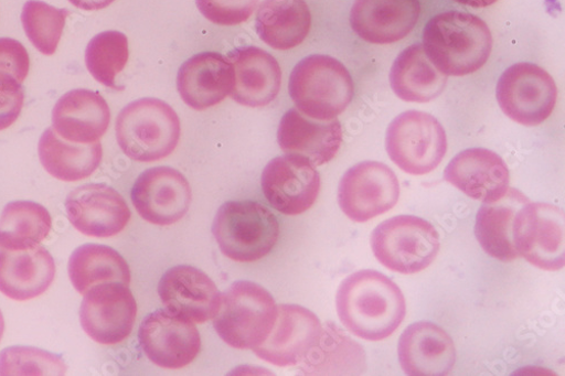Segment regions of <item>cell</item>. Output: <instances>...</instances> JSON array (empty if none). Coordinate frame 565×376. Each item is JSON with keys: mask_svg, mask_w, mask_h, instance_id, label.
Returning <instances> with one entry per match:
<instances>
[{"mask_svg": "<svg viewBox=\"0 0 565 376\" xmlns=\"http://www.w3.org/2000/svg\"><path fill=\"white\" fill-rule=\"evenodd\" d=\"M337 308L348 331L369 342L391 337L406 315L401 289L375 270H361L345 278L338 291Z\"/></svg>", "mask_w": 565, "mask_h": 376, "instance_id": "obj_1", "label": "cell"}, {"mask_svg": "<svg viewBox=\"0 0 565 376\" xmlns=\"http://www.w3.org/2000/svg\"><path fill=\"white\" fill-rule=\"evenodd\" d=\"M493 37L477 15L446 12L431 19L423 31V50L446 76H466L481 69L490 58Z\"/></svg>", "mask_w": 565, "mask_h": 376, "instance_id": "obj_2", "label": "cell"}, {"mask_svg": "<svg viewBox=\"0 0 565 376\" xmlns=\"http://www.w3.org/2000/svg\"><path fill=\"white\" fill-rule=\"evenodd\" d=\"M289 92L302 115L318 121H331L351 104L354 84L341 62L331 56L312 55L294 68Z\"/></svg>", "mask_w": 565, "mask_h": 376, "instance_id": "obj_3", "label": "cell"}, {"mask_svg": "<svg viewBox=\"0 0 565 376\" xmlns=\"http://www.w3.org/2000/svg\"><path fill=\"white\" fill-rule=\"evenodd\" d=\"M117 142L134 161L152 163L171 155L181 136L177 112L158 99L129 104L116 121Z\"/></svg>", "mask_w": 565, "mask_h": 376, "instance_id": "obj_4", "label": "cell"}, {"mask_svg": "<svg viewBox=\"0 0 565 376\" xmlns=\"http://www.w3.org/2000/svg\"><path fill=\"white\" fill-rule=\"evenodd\" d=\"M271 294L252 281H237L221 296L213 318L217 335L231 347L255 350L269 336L277 316Z\"/></svg>", "mask_w": 565, "mask_h": 376, "instance_id": "obj_5", "label": "cell"}, {"mask_svg": "<svg viewBox=\"0 0 565 376\" xmlns=\"http://www.w3.org/2000/svg\"><path fill=\"white\" fill-rule=\"evenodd\" d=\"M213 234L225 257L237 262H255L268 256L276 246L279 224L259 203L227 202L215 216Z\"/></svg>", "mask_w": 565, "mask_h": 376, "instance_id": "obj_6", "label": "cell"}, {"mask_svg": "<svg viewBox=\"0 0 565 376\" xmlns=\"http://www.w3.org/2000/svg\"><path fill=\"white\" fill-rule=\"evenodd\" d=\"M372 251L392 271L416 273L427 269L440 249L439 233L426 219L396 216L376 226L371 235Z\"/></svg>", "mask_w": 565, "mask_h": 376, "instance_id": "obj_7", "label": "cell"}, {"mask_svg": "<svg viewBox=\"0 0 565 376\" xmlns=\"http://www.w3.org/2000/svg\"><path fill=\"white\" fill-rule=\"evenodd\" d=\"M447 148L443 125L426 112H404L387 129L386 149L391 160L412 175L435 171L443 162Z\"/></svg>", "mask_w": 565, "mask_h": 376, "instance_id": "obj_8", "label": "cell"}, {"mask_svg": "<svg viewBox=\"0 0 565 376\" xmlns=\"http://www.w3.org/2000/svg\"><path fill=\"white\" fill-rule=\"evenodd\" d=\"M497 99L511 120L535 127L552 115L557 87L546 71L535 64L521 63L502 74L497 85Z\"/></svg>", "mask_w": 565, "mask_h": 376, "instance_id": "obj_9", "label": "cell"}, {"mask_svg": "<svg viewBox=\"0 0 565 376\" xmlns=\"http://www.w3.org/2000/svg\"><path fill=\"white\" fill-rule=\"evenodd\" d=\"M564 213L545 204H525L516 212L513 222V245L518 256L546 271L564 267Z\"/></svg>", "mask_w": 565, "mask_h": 376, "instance_id": "obj_10", "label": "cell"}, {"mask_svg": "<svg viewBox=\"0 0 565 376\" xmlns=\"http://www.w3.org/2000/svg\"><path fill=\"white\" fill-rule=\"evenodd\" d=\"M401 186L395 172L381 162H362L343 175L339 204L343 213L358 223L367 222L393 210Z\"/></svg>", "mask_w": 565, "mask_h": 376, "instance_id": "obj_11", "label": "cell"}, {"mask_svg": "<svg viewBox=\"0 0 565 376\" xmlns=\"http://www.w3.org/2000/svg\"><path fill=\"white\" fill-rule=\"evenodd\" d=\"M137 303L128 286L105 283L84 294L79 320L89 339L102 345H117L129 337Z\"/></svg>", "mask_w": 565, "mask_h": 376, "instance_id": "obj_12", "label": "cell"}, {"mask_svg": "<svg viewBox=\"0 0 565 376\" xmlns=\"http://www.w3.org/2000/svg\"><path fill=\"white\" fill-rule=\"evenodd\" d=\"M141 350L156 365L180 369L195 361L202 341L193 321L168 310L149 314L139 327Z\"/></svg>", "mask_w": 565, "mask_h": 376, "instance_id": "obj_13", "label": "cell"}, {"mask_svg": "<svg viewBox=\"0 0 565 376\" xmlns=\"http://www.w3.org/2000/svg\"><path fill=\"white\" fill-rule=\"evenodd\" d=\"M131 202L141 218L158 226H169L190 211L192 190L181 172L158 166L137 178L131 190Z\"/></svg>", "mask_w": 565, "mask_h": 376, "instance_id": "obj_14", "label": "cell"}, {"mask_svg": "<svg viewBox=\"0 0 565 376\" xmlns=\"http://www.w3.org/2000/svg\"><path fill=\"white\" fill-rule=\"evenodd\" d=\"M262 190L273 208L297 216L315 205L320 192V175L308 160L287 154L266 165Z\"/></svg>", "mask_w": 565, "mask_h": 376, "instance_id": "obj_15", "label": "cell"}, {"mask_svg": "<svg viewBox=\"0 0 565 376\" xmlns=\"http://www.w3.org/2000/svg\"><path fill=\"white\" fill-rule=\"evenodd\" d=\"M73 226L92 238H113L128 224L130 210L122 196L107 184L88 183L76 187L66 200Z\"/></svg>", "mask_w": 565, "mask_h": 376, "instance_id": "obj_16", "label": "cell"}, {"mask_svg": "<svg viewBox=\"0 0 565 376\" xmlns=\"http://www.w3.org/2000/svg\"><path fill=\"white\" fill-rule=\"evenodd\" d=\"M321 332L322 325L311 311L298 305H280L269 336L254 352L276 366L298 365L318 343Z\"/></svg>", "mask_w": 565, "mask_h": 376, "instance_id": "obj_17", "label": "cell"}, {"mask_svg": "<svg viewBox=\"0 0 565 376\" xmlns=\"http://www.w3.org/2000/svg\"><path fill=\"white\" fill-rule=\"evenodd\" d=\"M159 296L168 311L196 323L213 319L221 303L214 281L192 266L169 269L160 280Z\"/></svg>", "mask_w": 565, "mask_h": 376, "instance_id": "obj_18", "label": "cell"}, {"mask_svg": "<svg viewBox=\"0 0 565 376\" xmlns=\"http://www.w3.org/2000/svg\"><path fill=\"white\" fill-rule=\"evenodd\" d=\"M277 140L282 152L303 158L316 168L337 157L343 142V130L338 119L318 121L295 108L281 117Z\"/></svg>", "mask_w": 565, "mask_h": 376, "instance_id": "obj_19", "label": "cell"}, {"mask_svg": "<svg viewBox=\"0 0 565 376\" xmlns=\"http://www.w3.org/2000/svg\"><path fill=\"white\" fill-rule=\"evenodd\" d=\"M445 179L466 196L489 204L507 195L510 173L497 153L487 149H469L451 160Z\"/></svg>", "mask_w": 565, "mask_h": 376, "instance_id": "obj_20", "label": "cell"}, {"mask_svg": "<svg viewBox=\"0 0 565 376\" xmlns=\"http://www.w3.org/2000/svg\"><path fill=\"white\" fill-rule=\"evenodd\" d=\"M234 82L231 98L242 106L262 108L278 96L281 69L278 62L257 46H242L228 54Z\"/></svg>", "mask_w": 565, "mask_h": 376, "instance_id": "obj_21", "label": "cell"}, {"mask_svg": "<svg viewBox=\"0 0 565 376\" xmlns=\"http://www.w3.org/2000/svg\"><path fill=\"white\" fill-rule=\"evenodd\" d=\"M402 368L412 376H445L451 373L456 350L439 325L419 321L405 329L398 343Z\"/></svg>", "mask_w": 565, "mask_h": 376, "instance_id": "obj_22", "label": "cell"}, {"mask_svg": "<svg viewBox=\"0 0 565 376\" xmlns=\"http://www.w3.org/2000/svg\"><path fill=\"white\" fill-rule=\"evenodd\" d=\"M419 14L418 0H355L351 26L369 43L390 44L406 37Z\"/></svg>", "mask_w": 565, "mask_h": 376, "instance_id": "obj_23", "label": "cell"}, {"mask_svg": "<svg viewBox=\"0 0 565 376\" xmlns=\"http://www.w3.org/2000/svg\"><path fill=\"white\" fill-rule=\"evenodd\" d=\"M233 82V68L228 60L216 53H202L182 64L177 87L188 107L204 111L230 96Z\"/></svg>", "mask_w": 565, "mask_h": 376, "instance_id": "obj_24", "label": "cell"}, {"mask_svg": "<svg viewBox=\"0 0 565 376\" xmlns=\"http://www.w3.org/2000/svg\"><path fill=\"white\" fill-rule=\"evenodd\" d=\"M110 108L98 92L73 89L65 94L53 110L55 131L67 142L97 143L110 125Z\"/></svg>", "mask_w": 565, "mask_h": 376, "instance_id": "obj_25", "label": "cell"}, {"mask_svg": "<svg viewBox=\"0 0 565 376\" xmlns=\"http://www.w3.org/2000/svg\"><path fill=\"white\" fill-rule=\"evenodd\" d=\"M56 275L55 260L42 247L0 250V292L15 301H29L49 290Z\"/></svg>", "mask_w": 565, "mask_h": 376, "instance_id": "obj_26", "label": "cell"}, {"mask_svg": "<svg viewBox=\"0 0 565 376\" xmlns=\"http://www.w3.org/2000/svg\"><path fill=\"white\" fill-rule=\"evenodd\" d=\"M390 80L401 100L427 104L440 96L448 76L434 66L422 44H413L394 62Z\"/></svg>", "mask_w": 565, "mask_h": 376, "instance_id": "obj_27", "label": "cell"}, {"mask_svg": "<svg viewBox=\"0 0 565 376\" xmlns=\"http://www.w3.org/2000/svg\"><path fill=\"white\" fill-rule=\"evenodd\" d=\"M310 29L311 13L305 0H264L259 7L257 33L275 51L297 49Z\"/></svg>", "mask_w": 565, "mask_h": 376, "instance_id": "obj_28", "label": "cell"}, {"mask_svg": "<svg viewBox=\"0 0 565 376\" xmlns=\"http://www.w3.org/2000/svg\"><path fill=\"white\" fill-rule=\"evenodd\" d=\"M42 166L54 178L76 182L90 176L103 161L102 143L76 144L67 142L54 128L46 129L39 142Z\"/></svg>", "mask_w": 565, "mask_h": 376, "instance_id": "obj_29", "label": "cell"}, {"mask_svg": "<svg viewBox=\"0 0 565 376\" xmlns=\"http://www.w3.org/2000/svg\"><path fill=\"white\" fill-rule=\"evenodd\" d=\"M530 200L520 191L510 190L507 195L494 203H487L478 212L476 235L483 250L502 262L515 260L518 254L513 245V222Z\"/></svg>", "mask_w": 565, "mask_h": 376, "instance_id": "obj_30", "label": "cell"}, {"mask_svg": "<svg viewBox=\"0 0 565 376\" xmlns=\"http://www.w3.org/2000/svg\"><path fill=\"white\" fill-rule=\"evenodd\" d=\"M68 273L75 290L84 296L105 283L130 284V269L116 250L100 245L77 248L70 258Z\"/></svg>", "mask_w": 565, "mask_h": 376, "instance_id": "obj_31", "label": "cell"}, {"mask_svg": "<svg viewBox=\"0 0 565 376\" xmlns=\"http://www.w3.org/2000/svg\"><path fill=\"white\" fill-rule=\"evenodd\" d=\"M302 363V369L311 375H359L366 369L363 348L334 324L322 329Z\"/></svg>", "mask_w": 565, "mask_h": 376, "instance_id": "obj_32", "label": "cell"}, {"mask_svg": "<svg viewBox=\"0 0 565 376\" xmlns=\"http://www.w3.org/2000/svg\"><path fill=\"white\" fill-rule=\"evenodd\" d=\"M53 219L34 202L10 203L0 216V249L20 251L38 247L49 237Z\"/></svg>", "mask_w": 565, "mask_h": 376, "instance_id": "obj_33", "label": "cell"}, {"mask_svg": "<svg viewBox=\"0 0 565 376\" xmlns=\"http://www.w3.org/2000/svg\"><path fill=\"white\" fill-rule=\"evenodd\" d=\"M129 60L127 36L118 31H106L87 44L85 64L89 74L107 87L118 89L117 76Z\"/></svg>", "mask_w": 565, "mask_h": 376, "instance_id": "obj_34", "label": "cell"}, {"mask_svg": "<svg viewBox=\"0 0 565 376\" xmlns=\"http://www.w3.org/2000/svg\"><path fill=\"white\" fill-rule=\"evenodd\" d=\"M70 15L67 10L56 9L40 0H28L21 21L35 49L45 56H53L57 52Z\"/></svg>", "mask_w": 565, "mask_h": 376, "instance_id": "obj_35", "label": "cell"}, {"mask_svg": "<svg viewBox=\"0 0 565 376\" xmlns=\"http://www.w3.org/2000/svg\"><path fill=\"white\" fill-rule=\"evenodd\" d=\"M63 358L34 347L14 346L0 353V375H64Z\"/></svg>", "mask_w": 565, "mask_h": 376, "instance_id": "obj_36", "label": "cell"}, {"mask_svg": "<svg viewBox=\"0 0 565 376\" xmlns=\"http://www.w3.org/2000/svg\"><path fill=\"white\" fill-rule=\"evenodd\" d=\"M259 0H196L200 12L212 23L234 26L247 22Z\"/></svg>", "mask_w": 565, "mask_h": 376, "instance_id": "obj_37", "label": "cell"}, {"mask_svg": "<svg viewBox=\"0 0 565 376\" xmlns=\"http://www.w3.org/2000/svg\"><path fill=\"white\" fill-rule=\"evenodd\" d=\"M24 105V90L19 80L0 72V130L11 127L20 117Z\"/></svg>", "mask_w": 565, "mask_h": 376, "instance_id": "obj_38", "label": "cell"}, {"mask_svg": "<svg viewBox=\"0 0 565 376\" xmlns=\"http://www.w3.org/2000/svg\"><path fill=\"white\" fill-rule=\"evenodd\" d=\"M30 71V57L18 40L0 37V72L12 75L21 84Z\"/></svg>", "mask_w": 565, "mask_h": 376, "instance_id": "obj_39", "label": "cell"}, {"mask_svg": "<svg viewBox=\"0 0 565 376\" xmlns=\"http://www.w3.org/2000/svg\"><path fill=\"white\" fill-rule=\"evenodd\" d=\"M68 2L83 11H100L109 8L115 0H68Z\"/></svg>", "mask_w": 565, "mask_h": 376, "instance_id": "obj_40", "label": "cell"}, {"mask_svg": "<svg viewBox=\"0 0 565 376\" xmlns=\"http://www.w3.org/2000/svg\"><path fill=\"white\" fill-rule=\"evenodd\" d=\"M454 2L469 8L482 9L493 6L498 0H454Z\"/></svg>", "mask_w": 565, "mask_h": 376, "instance_id": "obj_41", "label": "cell"}, {"mask_svg": "<svg viewBox=\"0 0 565 376\" xmlns=\"http://www.w3.org/2000/svg\"><path fill=\"white\" fill-rule=\"evenodd\" d=\"M6 331V322L2 311H0V341H2Z\"/></svg>", "mask_w": 565, "mask_h": 376, "instance_id": "obj_42", "label": "cell"}]
</instances>
